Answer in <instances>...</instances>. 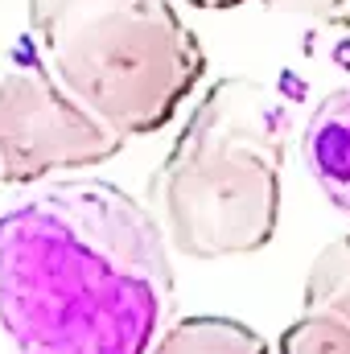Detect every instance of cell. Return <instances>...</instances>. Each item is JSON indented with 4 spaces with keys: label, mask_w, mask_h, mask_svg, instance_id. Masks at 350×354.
I'll return each instance as SVG.
<instances>
[{
    "label": "cell",
    "mask_w": 350,
    "mask_h": 354,
    "mask_svg": "<svg viewBox=\"0 0 350 354\" xmlns=\"http://www.w3.org/2000/svg\"><path fill=\"white\" fill-rule=\"evenodd\" d=\"M169 243L128 189L71 177L0 214V326L17 354H153Z\"/></svg>",
    "instance_id": "1"
},
{
    "label": "cell",
    "mask_w": 350,
    "mask_h": 354,
    "mask_svg": "<svg viewBox=\"0 0 350 354\" xmlns=\"http://www.w3.org/2000/svg\"><path fill=\"white\" fill-rule=\"evenodd\" d=\"M284 103L227 75L210 83L149 181V214L165 243L190 260L264 252L280 223Z\"/></svg>",
    "instance_id": "2"
},
{
    "label": "cell",
    "mask_w": 350,
    "mask_h": 354,
    "mask_svg": "<svg viewBox=\"0 0 350 354\" xmlns=\"http://www.w3.org/2000/svg\"><path fill=\"white\" fill-rule=\"evenodd\" d=\"M42 66L116 136L161 132L206 75L174 0H29Z\"/></svg>",
    "instance_id": "3"
},
{
    "label": "cell",
    "mask_w": 350,
    "mask_h": 354,
    "mask_svg": "<svg viewBox=\"0 0 350 354\" xmlns=\"http://www.w3.org/2000/svg\"><path fill=\"white\" fill-rule=\"evenodd\" d=\"M124 136L103 128L46 66L0 71V185H33L111 161Z\"/></svg>",
    "instance_id": "4"
},
{
    "label": "cell",
    "mask_w": 350,
    "mask_h": 354,
    "mask_svg": "<svg viewBox=\"0 0 350 354\" xmlns=\"http://www.w3.org/2000/svg\"><path fill=\"white\" fill-rule=\"evenodd\" d=\"M301 161L330 206L350 218V83L309 111L301 128Z\"/></svg>",
    "instance_id": "5"
},
{
    "label": "cell",
    "mask_w": 350,
    "mask_h": 354,
    "mask_svg": "<svg viewBox=\"0 0 350 354\" xmlns=\"http://www.w3.org/2000/svg\"><path fill=\"white\" fill-rule=\"evenodd\" d=\"M153 354H268V342L235 317L194 313V317L169 322Z\"/></svg>",
    "instance_id": "6"
},
{
    "label": "cell",
    "mask_w": 350,
    "mask_h": 354,
    "mask_svg": "<svg viewBox=\"0 0 350 354\" xmlns=\"http://www.w3.org/2000/svg\"><path fill=\"white\" fill-rule=\"evenodd\" d=\"M280 354H350V292L305 305V313L280 334Z\"/></svg>",
    "instance_id": "7"
},
{
    "label": "cell",
    "mask_w": 350,
    "mask_h": 354,
    "mask_svg": "<svg viewBox=\"0 0 350 354\" xmlns=\"http://www.w3.org/2000/svg\"><path fill=\"white\" fill-rule=\"evenodd\" d=\"M338 292H350V235L334 239L305 276V305H322Z\"/></svg>",
    "instance_id": "8"
},
{
    "label": "cell",
    "mask_w": 350,
    "mask_h": 354,
    "mask_svg": "<svg viewBox=\"0 0 350 354\" xmlns=\"http://www.w3.org/2000/svg\"><path fill=\"white\" fill-rule=\"evenodd\" d=\"M264 8L317 29H350V0H264Z\"/></svg>",
    "instance_id": "9"
},
{
    "label": "cell",
    "mask_w": 350,
    "mask_h": 354,
    "mask_svg": "<svg viewBox=\"0 0 350 354\" xmlns=\"http://www.w3.org/2000/svg\"><path fill=\"white\" fill-rule=\"evenodd\" d=\"M185 4H194V8H206V12H223V8H239L243 0H185Z\"/></svg>",
    "instance_id": "10"
}]
</instances>
